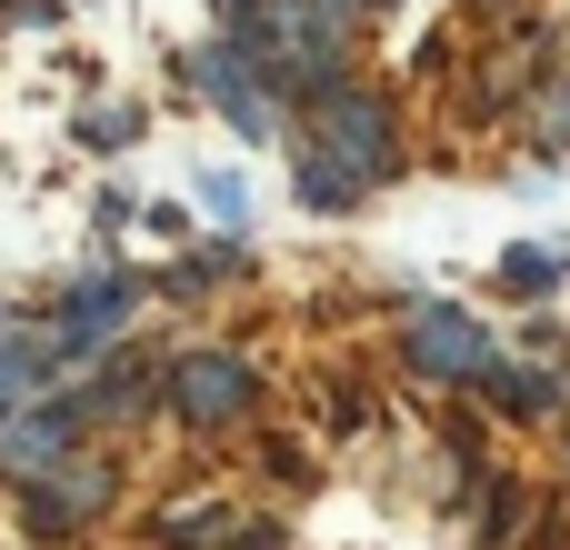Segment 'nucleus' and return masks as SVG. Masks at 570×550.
Here are the masks:
<instances>
[{"instance_id":"f257e3e1","label":"nucleus","mask_w":570,"mask_h":550,"mask_svg":"<svg viewBox=\"0 0 570 550\" xmlns=\"http://www.w3.org/2000/svg\"><path fill=\"white\" fill-rule=\"evenodd\" d=\"M311 160H331L351 190H381V180L401 170V120H391V100L331 80V90H321V150H311Z\"/></svg>"},{"instance_id":"f03ea898","label":"nucleus","mask_w":570,"mask_h":550,"mask_svg":"<svg viewBox=\"0 0 570 550\" xmlns=\"http://www.w3.org/2000/svg\"><path fill=\"white\" fill-rule=\"evenodd\" d=\"M250 391H261V371H250L240 351H190V361H170V371H160V401H170L190 431L240 421V411H250Z\"/></svg>"},{"instance_id":"7ed1b4c3","label":"nucleus","mask_w":570,"mask_h":550,"mask_svg":"<svg viewBox=\"0 0 570 550\" xmlns=\"http://www.w3.org/2000/svg\"><path fill=\"white\" fill-rule=\"evenodd\" d=\"M411 371H421V381H461V391H481L501 361H491V331H481L461 301H431V311L411 321Z\"/></svg>"},{"instance_id":"20e7f679","label":"nucleus","mask_w":570,"mask_h":550,"mask_svg":"<svg viewBox=\"0 0 570 550\" xmlns=\"http://www.w3.org/2000/svg\"><path fill=\"white\" fill-rule=\"evenodd\" d=\"M100 501H110V471H100V461H50L40 481H20V521H30L40 541L80 531V521H90Z\"/></svg>"},{"instance_id":"39448f33","label":"nucleus","mask_w":570,"mask_h":550,"mask_svg":"<svg viewBox=\"0 0 570 550\" xmlns=\"http://www.w3.org/2000/svg\"><path fill=\"white\" fill-rule=\"evenodd\" d=\"M130 311H140V281H130V271H100V281H80V291L60 301V321H50V351H60V361H80V351H100V341H110Z\"/></svg>"},{"instance_id":"423d86ee","label":"nucleus","mask_w":570,"mask_h":550,"mask_svg":"<svg viewBox=\"0 0 570 550\" xmlns=\"http://www.w3.org/2000/svg\"><path fill=\"white\" fill-rule=\"evenodd\" d=\"M160 541H170V550H291V541H281V521L230 511V501H180V511H160Z\"/></svg>"},{"instance_id":"0eeeda50","label":"nucleus","mask_w":570,"mask_h":550,"mask_svg":"<svg viewBox=\"0 0 570 550\" xmlns=\"http://www.w3.org/2000/svg\"><path fill=\"white\" fill-rule=\"evenodd\" d=\"M70 431H80V391L70 401H40V411H10L0 421V471L10 481H40L50 461H70Z\"/></svg>"},{"instance_id":"6e6552de","label":"nucleus","mask_w":570,"mask_h":550,"mask_svg":"<svg viewBox=\"0 0 570 550\" xmlns=\"http://www.w3.org/2000/svg\"><path fill=\"white\" fill-rule=\"evenodd\" d=\"M190 70H200V90L230 110V130H240V140H271V130H281V100H271L261 80H240V70H230V50H200Z\"/></svg>"},{"instance_id":"1a4fd4ad","label":"nucleus","mask_w":570,"mask_h":550,"mask_svg":"<svg viewBox=\"0 0 570 550\" xmlns=\"http://www.w3.org/2000/svg\"><path fill=\"white\" fill-rule=\"evenodd\" d=\"M150 381H160V371H150V361H130V351H120V361H100V381L80 391V421H90V411H100V421H110V411H140V401H150Z\"/></svg>"},{"instance_id":"9d476101","label":"nucleus","mask_w":570,"mask_h":550,"mask_svg":"<svg viewBox=\"0 0 570 550\" xmlns=\"http://www.w3.org/2000/svg\"><path fill=\"white\" fill-rule=\"evenodd\" d=\"M481 391H491V401H501V411H551V401H561V391H551V381H541V371H491V381H481Z\"/></svg>"},{"instance_id":"9b49d317","label":"nucleus","mask_w":570,"mask_h":550,"mask_svg":"<svg viewBox=\"0 0 570 550\" xmlns=\"http://www.w3.org/2000/svg\"><path fill=\"white\" fill-rule=\"evenodd\" d=\"M301 200H311V210H351L361 190H351V180H341L331 160H301Z\"/></svg>"},{"instance_id":"f8f14e48","label":"nucleus","mask_w":570,"mask_h":550,"mask_svg":"<svg viewBox=\"0 0 570 550\" xmlns=\"http://www.w3.org/2000/svg\"><path fill=\"white\" fill-rule=\"evenodd\" d=\"M230 271H240V251L220 240V251H190V261H180L170 281H180V291H200V281H230Z\"/></svg>"},{"instance_id":"ddd939ff","label":"nucleus","mask_w":570,"mask_h":550,"mask_svg":"<svg viewBox=\"0 0 570 550\" xmlns=\"http://www.w3.org/2000/svg\"><path fill=\"white\" fill-rule=\"evenodd\" d=\"M501 281H511V291H551V281H561V261H551V251H511V261H501Z\"/></svg>"},{"instance_id":"4468645a","label":"nucleus","mask_w":570,"mask_h":550,"mask_svg":"<svg viewBox=\"0 0 570 550\" xmlns=\"http://www.w3.org/2000/svg\"><path fill=\"white\" fill-rule=\"evenodd\" d=\"M200 200H210L220 220H240V210H250V190H240V170H210V180H200Z\"/></svg>"},{"instance_id":"2eb2a0df","label":"nucleus","mask_w":570,"mask_h":550,"mask_svg":"<svg viewBox=\"0 0 570 550\" xmlns=\"http://www.w3.org/2000/svg\"><path fill=\"white\" fill-rule=\"evenodd\" d=\"M80 130H90L100 150H130V130H140V120H130V110H100V120H80Z\"/></svg>"}]
</instances>
